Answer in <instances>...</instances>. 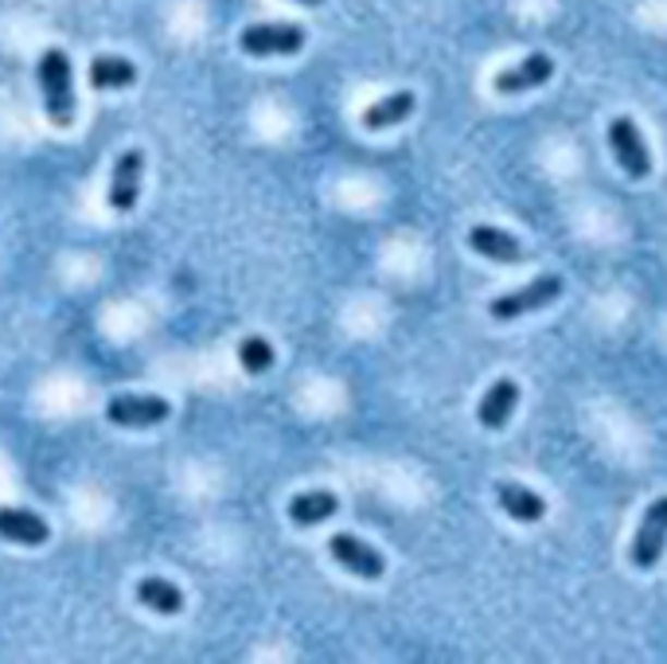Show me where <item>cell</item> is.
Masks as SVG:
<instances>
[{
  "label": "cell",
  "mask_w": 667,
  "mask_h": 664,
  "mask_svg": "<svg viewBox=\"0 0 667 664\" xmlns=\"http://www.w3.org/2000/svg\"><path fill=\"white\" fill-rule=\"evenodd\" d=\"M39 86H44V106L51 125L66 130L74 122V79H71V59L59 47H47L39 59Z\"/></svg>",
  "instance_id": "cell-1"
},
{
  "label": "cell",
  "mask_w": 667,
  "mask_h": 664,
  "mask_svg": "<svg viewBox=\"0 0 667 664\" xmlns=\"http://www.w3.org/2000/svg\"><path fill=\"white\" fill-rule=\"evenodd\" d=\"M558 293H562V278H558V274H538V278L527 281L523 290L504 293V298L492 301L488 313L496 321L527 317V313H535V310H543V305H550V301H558Z\"/></svg>",
  "instance_id": "cell-2"
},
{
  "label": "cell",
  "mask_w": 667,
  "mask_h": 664,
  "mask_svg": "<svg viewBox=\"0 0 667 664\" xmlns=\"http://www.w3.org/2000/svg\"><path fill=\"white\" fill-rule=\"evenodd\" d=\"M609 149L617 157V165L624 169V177L644 180L652 177V153L648 141L640 133V125L632 118H613L609 122Z\"/></svg>",
  "instance_id": "cell-3"
},
{
  "label": "cell",
  "mask_w": 667,
  "mask_h": 664,
  "mask_svg": "<svg viewBox=\"0 0 667 664\" xmlns=\"http://www.w3.org/2000/svg\"><path fill=\"white\" fill-rule=\"evenodd\" d=\"M664 552H667V496H656L648 505V512H644V520H640L629 559L640 571H652L664 559Z\"/></svg>",
  "instance_id": "cell-4"
},
{
  "label": "cell",
  "mask_w": 667,
  "mask_h": 664,
  "mask_svg": "<svg viewBox=\"0 0 667 664\" xmlns=\"http://www.w3.org/2000/svg\"><path fill=\"white\" fill-rule=\"evenodd\" d=\"M246 56H296L305 47L301 24H254L239 36Z\"/></svg>",
  "instance_id": "cell-5"
},
{
  "label": "cell",
  "mask_w": 667,
  "mask_h": 664,
  "mask_svg": "<svg viewBox=\"0 0 667 664\" xmlns=\"http://www.w3.org/2000/svg\"><path fill=\"white\" fill-rule=\"evenodd\" d=\"M168 414H172V407H168V399H160V395H113V399L106 402V419H110L113 426H133V431L157 426V422H165Z\"/></svg>",
  "instance_id": "cell-6"
},
{
  "label": "cell",
  "mask_w": 667,
  "mask_h": 664,
  "mask_svg": "<svg viewBox=\"0 0 667 664\" xmlns=\"http://www.w3.org/2000/svg\"><path fill=\"white\" fill-rule=\"evenodd\" d=\"M328 552H332V559L340 563L343 571H352L360 575V579H383V571H387V559H383V552H375L371 543H363L360 535H332L328 540Z\"/></svg>",
  "instance_id": "cell-7"
},
{
  "label": "cell",
  "mask_w": 667,
  "mask_h": 664,
  "mask_svg": "<svg viewBox=\"0 0 667 664\" xmlns=\"http://www.w3.org/2000/svg\"><path fill=\"white\" fill-rule=\"evenodd\" d=\"M141 177H145V153L130 149L121 153L118 165H113V177H110V207L113 212H133L141 196Z\"/></svg>",
  "instance_id": "cell-8"
},
{
  "label": "cell",
  "mask_w": 667,
  "mask_h": 664,
  "mask_svg": "<svg viewBox=\"0 0 667 664\" xmlns=\"http://www.w3.org/2000/svg\"><path fill=\"white\" fill-rule=\"evenodd\" d=\"M555 75V59L547 51H531L527 59H519L516 67H504L496 75V90L500 94H527L535 86H543L547 79Z\"/></svg>",
  "instance_id": "cell-9"
},
{
  "label": "cell",
  "mask_w": 667,
  "mask_h": 664,
  "mask_svg": "<svg viewBox=\"0 0 667 664\" xmlns=\"http://www.w3.org/2000/svg\"><path fill=\"white\" fill-rule=\"evenodd\" d=\"M516 407H519V384L516 379H496V384L484 391L481 407H476V419H481V426H488V431H504L508 419L516 414Z\"/></svg>",
  "instance_id": "cell-10"
},
{
  "label": "cell",
  "mask_w": 667,
  "mask_h": 664,
  "mask_svg": "<svg viewBox=\"0 0 667 664\" xmlns=\"http://www.w3.org/2000/svg\"><path fill=\"white\" fill-rule=\"evenodd\" d=\"M336 512H340V496L328 493V488H313V493H296L293 500H289V520H293L296 528H316V524H325V520H332Z\"/></svg>",
  "instance_id": "cell-11"
},
{
  "label": "cell",
  "mask_w": 667,
  "mask_h": 664,
  "mask_svg": "<svg viewBox=\"0 0 667 664\" xmlns=\"http://www.w3.org/2000/svg\"><path fill=\"white\" fill-rule=\"evenodd\" d=\"M496 500H500L504 512H508L511 520H519V524H538V520L547 516V500L527 485L504 481V485H496Z\"/></svg>",
  "instance_id": "cell-12"
},
{
  "label": "cell",
  "mask_w": 667,
  "mask_h": 664,
  "mask_svg": "<svg viewBox=\"0 0 667 664\" xmlns=\"http://www.w3.org/2000/svg\"><path fill=\"white\" fill-rule=\"evenodd\" d=\"M469 246L481 258H492V263H523V243H519L516 234L500 231V227H473L469 231Z\"/></svg>",
  "instance_id": "cell-13"
},
{
  "label": "cell",
  "mask_w": 667,
  "mask_h": 664,
  "mask_svg": "<svg viewBox=\"0 0 667 664\" xmlns=\"http://www.w3.org/2000/svg\"><path fill=\"white\" fill-rule=\"evenodd\" d=\"M0 540L24 543V547H39L51 540L47 520H39L36 512H20V508H0Z\"/></svg>",
  "instance_id": "cell-14"
},
{
  "label": "cell",
  "mask_w": 667,
  "mask_h": 664,
  "mask_svg": "<svg viewBox=\"0 0 667 664\" xmlns=\"http://www.w3.org/2000/svg\"><path fill=\"white\" fill-rule=\"evenodd\" d=\"M414 106H417V98L410 90L387 94L383 102H375V106H367V110H363V125H367V130H390V125L407 122L410 113H414Z\"/></svg>",
  "instance_id": "cell-15"
},
{
  "label": "cell",
  "mask_w": 667,
  "mask_h": 664,
  "mask_svg": "<svg viewBox=\"0 0 667 664\" xmlns=\"http://www.w3.org/2000/svg\"><path fill=\"white\" fill-rule=\"evenodd\" d=\"M137 83V67L121 56H98L90 63V86L94 90H125Z\"/></svg>",
  "instance_id": "cell-16"
},
{
  "label": "cell",
  "mask_w": 667,
  "mask_h": 664,
  "mask_svg": "<svg viewBox=\"0 0 667 664\" xmlns=\"http://www.w3.org/2000/svg\"><path fill=\"white\" fill-rule=\"evenodd\" d=\"M137 602L148 609H157V614H180V609H184V590H180L177 582L153 575V579L137 582Z\"/></svg>",
  "instance_id": "cell-17"
},
{
  "label": "cell",
  "mask_w": 667,
  "mask_h": 664,
  "mask_svg": "<svg viewBox=\"0 0 667 664\" xmlns=\"http://www.w3.org/2000/svg\"><path fill=\"white\" fill-rule=\"evenodd\" d=\"M239 364L251 375L269 372V367H274V345H269L266 337H246L239 345Z\"/></svg>",
  "instance_id": "cell-18"
},
{
  "label": "cell",
  "mask_w": 667,
  "mask_h": 664,
  "mask_svg": "<svg viewBox=\"0 0 667 664\" xmlns=\"http://www.w3.org/2000/svg\"><path fill=\"white\" fill-rule=\"evenodd\" d=\"M296 4H320V0H296Z\"/></svg>",
  "instance_id": "cell-19"
}]
</instances>
